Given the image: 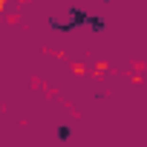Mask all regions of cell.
Returning <instances> with one entry per match:
<instances>
[{
	"label": "cell",
	"mask_w": 147,
	"mask_h": 147,
	"mask_svg": "<svg viewBox=\"0 0 147 147\" xmlns=\"http://www.w3.org/2000/svg\"><path fill=\"white\" fill-rule=\"evenodd\" d=\"M87 26H90V29H95V32H104V29H107V23H104L101 18H95V15H90V18H87Z\"/></svg>",
	"instance_id": "6da1fadb"
},
{
	"label": "cell",
	"mask_w": 147,
	"mask_h": 147,
	"mask_svg": "<svg viewBox=\"0 0 147 147\" xmlns=\"http://www.w3.org/2000/svg\"><path fill=\"white\" fill-rule=\"evenodd\" d=\"M55 136H58V138H61V141H66V138H69V136H72V130H69V127H66V124H61V127H58V133H55Z\"/></svg>",
	"instance_id": "7a4b0ae2"
}]
</instances>
